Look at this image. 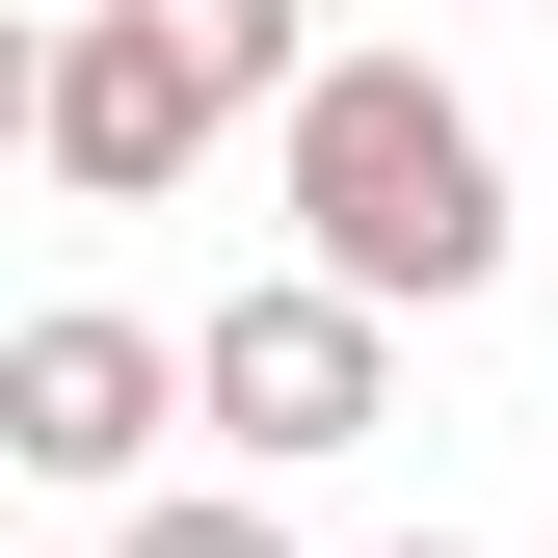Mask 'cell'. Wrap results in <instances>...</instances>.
<instances>
[{"instance_id":"5","label":"cell","mask_w":558,"mask_h":558,"mask_svg":"<svg viewBox=\"0 0 558 558\" xmlns=\"http://www.w3.org/2000/svg\"><path fill=\"white\" fill-rule=\"evenodd\" d=\"M160 53H186L214 107H293V53H319V0H160Z\"/></svg>"},{"instance_id":"4","label":"cell","mask_w":558,"mask_h":558,"mask_svg":"<svg viewBox=\"0 0 558 558\" xmlns=\"http://www.w3.org/2000/svg\"><path fill=\"white\" fill-rule=\"evenodd\" d=\"M160 426H186V345L160 319H0V478H160Z\"/></svg>"},{"instance_id":"8","label":"cell","mask_w":558,"mask_h":558,"mask_svg":"<svg viewBox=\"0 0 558 558\" xmlns=\"http://www.w3.org/2000/svg\"><path fill=\"white\" fill-rule=\"evenodd\" d=\"M399 558H452V532H399Z\"/></svg>"},{"instance_id":"1","label":"cell","mask_w":558,"mask_h":558,"mask_svg":"<svg viewBox=\"0 0 558 558\" xmlns=\"http://www.w3.org/2000/svg\"><path fill=\"white\" fill-rule=\"evenodd\" d=\"M266 160H293V266H319V293H373V319L506 293V133H478L426 53H293Z\"/></svg>"},{"instance_id":"7","label":"cell","mask_w":558,"mask_h":558,"mask_svg":"<svg viewBox=\"0 0 558 558\" xmlns=\"http://www.w3.org/2000/svg\"><path fill=\"white\" fill-rule=\"evenodd\" d=\"M27 81H53V27H27V0H0V160H27Z\"/></svg>"},{"instance_id":"2","label":"cell","mask_w":558,"mask_h":558,"mask_svg":"<svg viewBox=\"0 0 558 558\" xmlns=\"http://www.w3.org/2000/svg\"><path fill=\"white\" fill-rule=\"evenodd\" d=\"M27 160L81 186V214H160V186L214 160V81L160 53V0H81V27H53V81H27Z\"/></svg>"},{"instance_id":"3","label":"cell","mask_w":558,"mask_h":558,"mask_svg":"<svg viewBox=\"0 0 558 558\" xmlns=\"http://www.w3.org/2000/svg\"><path fill=\"white\" fill-rule=\"evenodd\" d=\"M186 399H214L240 452H373V399H399V319L373 293H214V345H186Z\"/></svg>"},{"instance_id":"6","label":"cell","mask_w":558,"mask_h":558,"mask_svg":"<svg viewBox=\"0 0 558 558\" xmlns=\"http://www.w3.org/2000/svg\"><path fill=\"white\" fill-rule=\"evenodd\" d=\"M107 558H293V532H266V506H214V478H186V506H133Z\"/></svg>"}]
</instances>
